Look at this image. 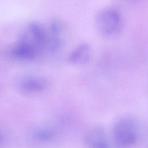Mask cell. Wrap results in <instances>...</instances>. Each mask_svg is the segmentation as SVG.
<instances>
[{"instance_id": "obj_1", "label": "cell", "mask_w": 148, "mask_h": 148, "mask_svg": "<svg viewBox=\"0 0 148 148\" xmlns=\"http://www.w3.org/2000/svg\"><path fill=\"white\" fill-rule=\"evenodd\" d=\"M94 25L101 36L105 38H115L122 31L123 20L121 14L114 8H103L97 13Z\"/></svg>"}, {"instance_id": "obj_2", "label": "cell", "mask_w": 148, "mask_h": 148, "mask_svg": "<svg viewBox=\"0 0 148 148\" xmlns=\"http://www.w3.org/2000/svg\"><path fill=\"white\" fill-rule=\"evenodd\" d=\"M139 126L136 120L130 116L119 119L112 128V138L120 148H128L135 145L138 139Z\"/></svg>"}, {"instance_id": "obj_3", "label": "cell", "mask_w": 148, "mask_h": 148, "mask_svg": "<svg viewBox=\"0 0 148 148\" xmlns=\"http://www.w3.org/2000/svg\"><path fill=\"white\" fill-rule=\"evenodd\" d=\"M47 84V80L43 76H27L18 82V88L24 93H36L45 90Z\"/></svg>"}, {"instance_id": "obj_4", "label": "cell", "mask_w": 148, "mask_h": 148, "mask_svg": "<svg viewBox=\"0 0 148 148\" xmlns=\"http://www.w3.org/2000/svg\"><path fill=\"white\" fill-rule=\"evenodd\" d=\"M84 139L90 148H110L105 131L100 127H94L87 131Z\"/></svg>"}, {"instance_id": "obj_5", "label": "cell", "mask_w": 148, "mask_h": 148, "mask_svg": "<svg viewBox=\"0 0 148 148\" xmlns=\"http://www.w3.org/2000/svg\"><path fill=\"white\" fill-rule=\"evenodd\" d=\"M91 57V48L87 43H82L77 46L69 54L68 61L77 66L86 65Z\"/></svg>"}, {"instance_id": "obj_6", "label": "cell", "mask_w": 148, "mask_h": 148, "mask_svg": "<svg viewBox=\"0 0 148 148\" xmlns=\"http://www.w3.org/2000/svg\"><path fill=\"white\" fill-rule=\"evenodd\" d=\"M54 135V131L50 128H40L35 132V137L40 141H46L50 139Z\"/></svg>"}, {"instance_id": "obj_7", "label": "cell", "mask_w": 148, "mask_h": 148, "mask_svg": "<svg viewBox=\"0 0 148 148\" xmlns=\"http://www.w3.org/2000/svg\"><path fill=\"white\" fill-rule=\"evenodd\" d=\"M3 136L2 135V134L0 132V147L3 145Z\"/></svg>"}]
</instances>
